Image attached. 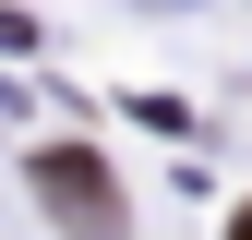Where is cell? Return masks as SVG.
I'll return each mask as SVG.
<instances>
[{"label":"cell","mask_w":252,"mask_h":240,"mask_svg":"<svg viewBox=\"0 0 252 240\" xmlns=\"http://www.w3.org/2000/svg\"><path fill=\"white\" fill-rule=\"evenodd\" d=\"M228 240H252V204H240V216H228Z\"/></svg>","instance_id":"7a4b0ae2"},{"label":"cell","mask_w":252,"mask_h":240,"mask_svg":"<svg viewBox=\"0 0 252 240\" xmlns=\"http://www.w3.org/2000/svg\"><path fill=\"white\" fill-rule=\"evenodd\" d=\"M36 204L72 240H120V180H108V156H84V144H36Z\"/></svg>","instance_id":"6da1fadb"}]
</instances>
